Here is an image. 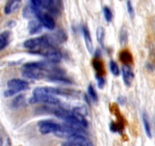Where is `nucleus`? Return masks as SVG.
Here are the masks:
<instances>
[{
  "mask_svg": "<svg viewBox=\"0 0 155 146\" xmlns=\"http://www.w3.org/2000/svg\"><path fill=\"white\" fill-rule=\"evenodd\" d=\"M52 113L56 117L64 121L67 125L71 127L82 130L87 128L88 123L85 120L84 116L73 112L71 109L66 108H57L53 109Z\"/></svg>",
  "mask_w": 155,
  "mask_h": 146,
  "instance_id": "obj_1",
  "label": "nucleus"
},
{
  "mask_svg": "<svg viewBox=\"0 0 155 146\" xmlns=\"http://www.w3.org/2000/svg\"><path fill=\"white\" fill-rule=\"evenodd\" d=\"M30 3L41 9H45L54 15H58L62 9V2L57 0H35Z\"/></svg>",
  "mask_w": 155,
  "mask_h": 146,
  "instance_id": "obj_2",
  "label": "nucleus"
},
{
  "mask_svg": "<svg viewBox=\"0 0 155 146\" xmlns=\"http://www.w3.org/2000/svg\"><path fill=\"white\" fill-rule=\"evenodd\" d=\"M8 89L4 92L5 97H11L21 91L28 89L29 84L27 81L20 78H12L7 82Z\"/></svg>",
  "mask_w": 155,
  "mask_h": 146,
  "instance_id": "obj_3",
  "label": "nucleus"
},
{
  "mask_svg": "<svg viewBox=\"0 0 155 146\" xmlns=\"http://www.w3.org/2000/svg\"><path fill=\"white\" fill-rule=\"evenodd\" d=\"M33 6L35 9V17L37 18L38 21L41 23V24L48 30H53L55 26L54 19L49 15L45 13L41 9L36 7L33 5Z\"/></svg>",
  "mask_w": 155,
  "mask_h": 146,
  "instance_id": "obj_4",
  "label": "nucleus"
},
{
  "mask_svg": "<svg viewBox=\"0 0 155 146\" xmlns=\"http://www.w3.org/2000/svg\"><path fill=\"white\" fill-rule=\"evenodd\" d=\"M45 36L46 38L48 45L54 47H56V46L58 45V44L63 43L68 39V36L65 33V32L61 30H58L54 31V33L45 35Z\"/></svg>",
  "mask_w": 155,
  "mask_h": 146,
  "instance_id": "obj_5",
  "label": "nucleus"
},
{
  "mask_svg": "<svg viewBox=\"0 0 155 146\" xmlns=\"http://www.w3.org/2000/svg\"><path fill=\"white\" fill-rule=\"evenodd\" d=\"M61 126L62 125L56 123L54 122L44 120V121H40L39 123V132L44 135L49 133L55 134L61 129Z\"/></svg>",
  "mask_w": 155,
  "mask_h": 146,
  "instance_id": "obj_6",
  "label": "nucleus"
},
{
  "mask_svg": "<svg viewBox=\"0 0 155 146\" xmlns=\"http://www.w3.org/2000/svg\"><path fill=\"white\" fill-rule=\"evenodd\" d=\"M29 102L32 104L36 103H43L49 105H58L60 103V100L55 97L51 95H43V96H33L29 100Z\"/></svg>",
  "mask_w": 155,
  "mask_h": 146,
  "instance_id": "obj_7",
  "label": "nucleus"
},
{
  "mask_svg": "<svg viewBox=\"0 0 155 146\" xmlns=\"http://www.w3.org/2000/svg\"><path fill=\"white\" fill-rule=\"evenodd\" d=\"M44 44H48L45 36H39V37L30 38V39L27 40L24 42V47L29 49L30 51L38 48L40 46L44 45Z\"/></svg>",
  "mask_w": 155,
  "mask_h": 146,
  "instance_id": "obj_8",
  "label": "nucleus"
},
{
  "mask_svg": "<svg viewBox=\"0 0 155 146\" xmlns=\"http://www.w3.org/2000/svg\"><path fill=\"white\" fill-rule=\"evenodd\" d=\"M22 75L26 78L39 80V79L42 78H46L47 75H48V73L36 69H27V68H24Z\"/></svg>",
  "mask_w": 155,
  "mask_h": 146,
  "instance_id": "obj_9",
  "label": "nucleus"
},
{
  "mask_svg": "<svg viewBox=\"0 0 155 146\" xmlns=\"http://www.w3.org/2000/svg\"><path fill=\"white\" fill-rule=\"evenodd\" d=\"M122 76L125 85L130 86L134 79V73L129 65H125L122 67Z\"/></svg>",
  "mask_w": 155,
  "mask_h": 146,
  "instance_id": "obj_10",
  "label": "nucleus"
},
{
  "mask_svg": "<svg viewBox=\"0 0 155 146\" xmlns=\"http://www.w3.org/2000/svg\"><path fill=\"white\" fill-rule=\"evenodd\" d=\"M68 141L80 146H93L90 140H89L86 135H76L70 138Z\"/></svg>",
  "mask_w": 155,
  "mask_h": 146,
  "instance_id": "obj_11",
  "label": "nucleus"
},
{
  "mask_svg": "<svg viewBox=\"0 0 155 146\" xmlns=\"http://www.w3.org/2000/svg\"><path fill=\"white\" fill-rule=\"evenodd\" d=\"M83 37L85 40V43H86V48L89 53H92L93 52V43H92V37H91L90 33L88 29V27L86 25H83Z\"/></svg>",
  "mask_w": 155,
  "mask_h": 146,
  "instance_id": "obj_12",
  "label": "nucleus"
},
{
  "mask_svg": "<svg viewBox=\"0 0 155 146\" xmlns=\"http://www.w3.org/2000/svg\"><path fill=\"white\" fill-rule=\"evenodd\" d=\"M21 5V1L15 0V1H9L5 7V13L6 15H9L11 13H13L16 10H18Z\"/></svg>",
  "mask_w": 155,
  "mask_h": 146,
  "instance_id": "obj_13",
  "label": "nucleus"
},
{
  "mask_svg": "<svg viewBox=\"0 0 155 146\" xmlns=\"http://www.w3.org/2000/svg\"><path fill=\"white\" fill-rule=\"evenodd\" d=\"M42 25L39 21H35V20H31L28 23V30L29 33L30 34H35L38 33L42 30Z\"/></svg>",
  "mask_w": 155,
  "mask_h": 146,
  "instance_id": "obj_14",
  "label": "nucleus"
},
{
  "mask_svg": "<svg viewBox=\"0 0 155 146\" xmlns=\"http://www.w3.org/2000/svg\"><path fill=\"white\" fill-rule=\"evenodd\" d=\"M11 32L8 30H5L2 32L0 34V49L2 50H4L9 43L10 41Z\"/></svg>",
  "mask_w": 155,
  "mask_h": 146,
  "instance_id": "obj_15",
  "label": "nucleus"
},
{
  "mask_svg": "<svg viewBox=\"0 0 155 146\" xmlns=\"http://www.w3.org/2000/svg\"><path fill=\"white\" fill-rule=\"evenodd\" d=\"M25 96L23 95V94H20V95L16 96L13 99V100L12 101V106L15 109H19V108L23 107L25 105Z\"/></svg>",
  "mask_w": 155,
  "mask_h": 146,
  "instance_id": "obj_16",
  "label": "nucleus"
},
{
  "mask_svg": "<svg viewBox=\"0 0 155 146\" xmlns=\"http://www.w3.org/2000/svg\"><path fill=\"white\" fill-rule=\"evenodd\" d=\"M142 119H143V124H144V128H145V133H146L147 136H148V138H151V137H152V135H151V125H150L149 119H148V115H147V113H144Z\"/></svg>",
  "mask_w": 155,
  "mask_h": 146,
  "instance_id": "obj_17",
  "label": "nucleus"
},
{
  "mask_svg": "<svg viewBox=\"0 0 155 146\" xmlns=\"http://www.w3.org/2000/svg\"><path fill=\"white\" fill-rule=\"evenodd\" d=\"M23 16L26 18H30L35 16V9L30 2V5H26L23 9Z\"/></svg>",
  "mask_w": 155,
  "mask_h": 146,
  "instance_id": "obj_18",
  "label": "nucleus"
},
{
  "mask_svg": "<svg viewBox=\"0 0 155 146\" xmlns=\"http://www.w3.org/2000/svg\"><path fill=\"white\" fill-rule=\"evenodd\" d=\"M104 29L102 27L99 26L98 28L96 29V36H97V40L99 43L101 47H104Z\"/></svg>",
  "mask_w": 155,
  "mask_h": 146,
  "instance_id": "obj_19",
  "label": "nucleus"
},
{
  "mask_svg": "<svg viewBox=\"0 0 155 146\" xmlns=\"http://www.w3.org/2000/svg\"><path fill=\"white\" fill-rule=\"evenodd\" d=\"M128 41V31L125 27H123L120 33V42L122 46H125Z\"/></svg>",
  "mask_w": 155,
  "mask_h": 146,
  "instance_id": "obj_20",
  "label": "nucleus"
},
{
  "mask_svg": "<svg viewBox=\"0 0 155 146\" xmlns=\"http://www.w3.org/2000/svg\"><path fill=\"white\" fill-rule=\"evenodd\" d=\"M88 94H89V98L92 100L93 102H96L98 100V94H97L96 91H95V88L92 86V85H90L88 88Z\"/></svg>",
  "mask_w": 155,
  "mask_h": 146,
  "instance_id": "obj_21",
  "label": "nucleus"
},
{
  "mask_svg": "<svg viewBox=\"0 0 155 146\" xmlns=\"http://www.w3.org/2000/svg\"><path fill=\"white\" fill-rule=\"evenodd\" d=\"M103 13H104V16L106 21L107 22H110L113 19V14H112L111 10L107 6H104L103 8Z\"/></svg>",
  "mask_w": 155,
  "mask_h": 146,
  "instance_id": "obj_22",
  "label": "nucleus"
},
{
  "mask_svg": "<svg viewBox=\"0 0 155 146\" xmlns=\"http://www.w3.org/2000/svg\"><path fill=\"white\" fill-rule=\"evenodd\" d=\"M110 71H111L112 74L115 76H118L120 75V69L119 67H118L117 63L114 61L111 60L110 62Z\"/></svg>",
  "mask_w": 155,
  "mask_h": 146,
  "instance_id": "obj_23",
  "label": "nucleus"
},
{
  "mask_svg": "<svg viewBox=\"0 0 155 146\" xmlns=\"http://www.w3.org/2000/svg\"><path fill=\"white\" fill-rule=\"evenodd\" d=\"M127 11H128L130 18H131L132 19H133L135 17V10L131 2L130 1L127 2Z\"/></svg>",
  "mask_w": 155,
  "mask_h": 146,
  "instance_id": "obj_24",
  "label": "nucleus"
},
{
  "mask_svg": "<svg viewBox=\"0 0 155 146\" xmlns=\"http://www.w3.org/2000/svg\"><path fill=\"white\" fill-rule=\"evenodd\" d=\"M95 77H96V81H97V83H98V88H99L100 89L104 88V85H105V80H104V78H103L101 75H100L99 74H97Z\"/></svg>",
  "mask_w": 155,
  "mask_h": 146,
  "instance_id": "obj_25",
  "label": "nucleus"
},
{
  "mask_svg": "<svg viewBox=\"0 0 155 146\" xmlns=\"http://www.w3.org/2000/svg\"><path fill=\"white\" fill-rule=\"evenodd\" d=\"M120 59H122L123 62H128L132 60V56L128 52H123L122 54H120Z\"/></svg>",
  "mask_w": 155,
  "mask_h": 146,
  "instance_id": "obj_26",
  "label": "nucleus"
},
{
  "mask_svg": "<svg viewBox=\"0 0 155 146\" xmlns=\"http://www.w3.org/2000/svg\"><path fill=\"white\" fill-rule=\"evenodd\" d=\"M93 65H94V67H95V69L97 70V71H98V72H99V71H102V64H101L99 61L95 60V62H94Z\"/></svg>",
  "mask_w": 155,
  "mask_h": 146,
  "instance_id": "obj_27",
  "label": "nucleus"
},
{
  "mask_svg": "<svg viewBox=\"0 0 155 146\" xmlns=\"http://www.w3.org/2000/svg\"><path fill=\"white\" fill-rule=\"evenodd\" d=\"M118 102H119L120 104H124V103H126V99L125 97H120L119 98H118Z\"/></svg>",
  "mask_w": 155,
  "mask_h": 146,
  "instance_id": "obj_28",
  "label": "nucleus"
},
{
  "mask_svg": "<svg viewBox=\"0 0 155 146\" xmlns=\"http://www.w3.org/2000/svg\"><path fill=\"white\" fill-rule=\"evenodd\" d=\"M63 146H80V145H78V144H74V143L71 142V141H68V142L64 143V144H63Z\"/></svg>",
  "mask_w": 155,
  "mask_h": 146,
  "instance_id": "obj_29",
  "label": "nucleus"
}]
</instances>
